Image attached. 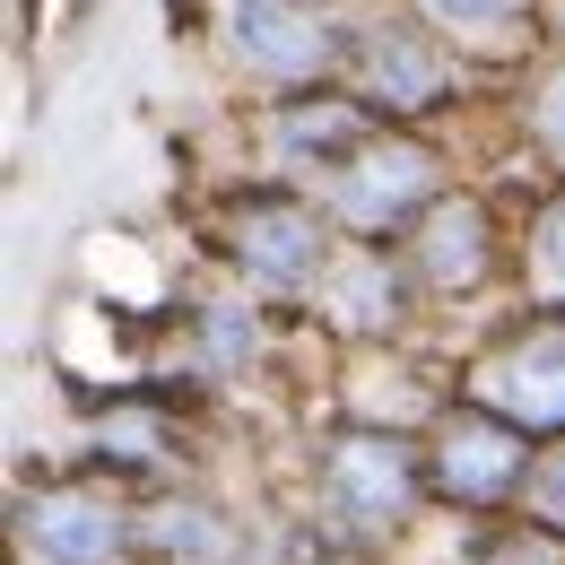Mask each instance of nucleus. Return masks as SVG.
<instances>
[{
    "mask_svg": "<svg viewBox=\"0 0 565 565\" xmlns=\"http://www.w3.org/2000/svg\"><path fill=\"white\" fill-rule=\"evenodd\" d=\"M426 18L444 35H461V44H513L522 18H531V0H426Z\"/></svg>",
    "mask_w": 565,
    "mask_h": 565,
    "instance_id": "obj_10",
    "label": "nucleus"
},
{
    "mask_svg": "<svg viewBox=\"0 0 565 565\" xmlns=\"http://www.w3.org/2000/svg\"><path fill=\"white\" fill-rule=\"evenodd\" d=\"M426 279L435 287H470L488 270V217L470 210V201H444V210L426 217Z\"/></svg>",
    "mask_w": 565,
    "mask_h": 565,
    "instance_id": "obj_9",
    "label": "nucleus"
},
{
    "mask_svg": "<svg viewBox=\"0 0 565 565\" xmlns=\"http://www.w3.org/2000/svg\"><path fill=\"white\" fill-rule=\"evenodd\" d=\"M365 87L392 96V105H426L444 87V62L418 26H365Z\"/></svg>",
    "mask_w": 565,
    "mask_h": 565,
    "instance_id": "obj_8",
    "label": "nucleus"
},
{
    "mask_svg": "<svg viewBox=\"0 0 565 565\" xmlns=\"http://www.w3.org/2000/svg\"><path fill=\"white\" fill-rule=\"evenodd\" d=\"M531 287L565 296V201H548V217L531 226Z\"/></svg>",
    "mask_w": 565,
    "mask_h": 565,
    "instance_id": "obj_13",
    "label": "nucleus"
},
{
    "mask_svg": "<svg viewBox=\"0 0 565 565\" xmlns=\"http://www.w3.org/2000/svg\"><path fill=\"white\" fill-rule=\"evenodd\" d=\"M531 513H540L548 531H565V444L531 461Z\"/></svg>",
    "mask_w": 565,
    "mask_h": 565,
    "instance_id": "obj_15",
    "label": "nucleus"
},
{
    "mask_svg": "<svg viewBox=\"0 0 565 565\" xmlns=\"http://www.w3.org/2000/svg\"><path fill=\"white\" fill-rule=\"evenodd\" d=\"M226 26H235V53L262 78H313L331 62V26L305 0H235Z\"/></svg>",
    "mask_w": 565,
    "mask_h": 565,
    "instance_id": "obj_3",
    "label": "nucleus"
},
{
    "mask_svg": "<svg viewBox=\"0 0 565 565\" xmlns=\"http://www.w3.org/2000/svg\"><path fill=\"white\" fill-rule=\"evenodd\" d=\"M244 244V270L270 287H305L313 270H322V217L296 210V201H262V210H244V226H235Z\"/></svg>",
    "mask_w": 565,
    "mask_h": 565,
    "instance_id": "obj_7",
    "label": "nucleus"
},
{
    "mask_svg": "<svg viewBox=\"0 0 565 565\" xmlns=\"http://www.w3.org/2000/svg\"><path fill=\"white\" fill-rule=\"evenodd\" d=\"M488 565H557V548H548V540H531V531H522V540H504V548H495Z\"/></svg>",
    "mask_w": 565,
    "mask_h": 565,
    "instance_id": "obj_17",
    "label": "nucleus"
},
{
    "mask_svg": "<svg viewBox=\"0 0 565 565\" xmlns=\"http://www.w3.org/2000/svg\"><path fill=\"white\" fill-rule=\"evenodd\" d=\"M96 444H105V461H157L166 426L148 418V409H122V418H105V426H96Z\"/></svg>",
    "mask_w": 565,
    "mask_h": 565,
    "instance_id": "obj_14",
    "label": "nucleus"
},
{
    "mask_svg": "<svg viewBox=\"0 0 565 565\" xmlns=\"http://www.w3.org/2000/svg\"><path fill=\"white\" fill-rule=\"evenodd\" d=\"M148 540L166 557H226V531H217V513H201V504H157L148 513Z\"/></svg>",
    "mask_w": 565,
    "mask_h": 565,
    "instance_id": "obj_11",
    "label": "nucleus"
},
{
    "mask_svg": "<svg viewBox=\"0 0 565 565\" xmlns=\"http://www.w3.org/2000/svg\"><path fill=\"white\" fill-rule=\"evenodd\" d=\"M479 392H488L495 418H513V426H565V331L548 322V331L513 340L479 374Z\"/></svg>",
    "mask_w": 565,
    "mask_h": 565,
    "instance_id": "obj_4",
    "label": "nucleus"
},
{
    "mask_svg": "<svg viewBox=\"0 0 565 565\" xmlns=\"http://www.w3.org/2000/svg\"><path fill=\"white\" fill-rule=\"evenodd\" d=\"M409 495H418V470H409V452H401L392 435H340V444L322 452V513H331L340 531H356V540L401 531Z\"/></svg>",
    "mask_w": 565,
    "mask_h": 565,
    "instance_id": "obj_1",
    "label": "nucleus"
},
{
    "mask_svg": "<svg viewBox=\"0 0 565 565\" xmlns=\"http://www.w3.org/2000/svg\"><path fill=\"white\" fill-rule=\"evenodd\" d=\"M26 548L44 565H114L122 548V513L87 488H53L44 504H26Z\"/></svg>",
    "mask_w": 565,
    "mask_h": 565,
    "instance_id": "obj_5",
    "label": "nucleus"
},
{
    "mask_svg": "<svg viewBox=\"0 0 565 565\" xmlns=\"http://www.w3.org/2000/svg\"><path fill=\"white\" fill-rule=\"evenodd\" d=\"M331 305H340V322H356V331L383 322V313H392V270H383V262H356L349 279H331Z\"/></svg>",
    "mask_w": 565,
    "mask_h": 565,
    "instance_id": "obj_12",
    "label": "nucleus"
},
{
    "mask_svg": "<svg viewBox=\"0 0 565 565\" xmlns=\"http://www.w3.org/2000/svg\"><path fill=\"white\" fill-rule=\"evenodd\" d=\"M531 131H540V148H548V157L565 166V71L548 78L540 96H531Z\"/></svg>",
    "mask_w": 565,
    "mask_h": 565,
    "instance_id": "obj_16",
    "label": "nucleus"
},
{
    "mask_svg": "<svg viewBox=\"0 0 565 565\" xmlns=\"http://www.w3.org/2000/svg\"><path fill=\"white\" fill-rule=\"evenodd\" d=\"M322 174H331V210L356 226H392L435 192V157L409 140H365L349 166H322Z\"/></svg>",
    "mask_w": 565,
    "mask_h": 565,
    "instance_id": "obj_2",
    "label": "nucleus"
},
{
    "mask_svg": "<svg viewBox=\"0 0 565 565\" xmlns=\"http://www.w3.org/2000/svg\"><path fill=\"white\" fill-rule=\"evenodd\" d=\"M435 479L461 495V504H488L522 479V435L504 418H452L444 426V452H435Z\"/></svg>",
    "mask_w": 565,
    "mask_h": 565,
    "instance_id": "obj_6",
    "label": "nucleus"
}]
</instances>
